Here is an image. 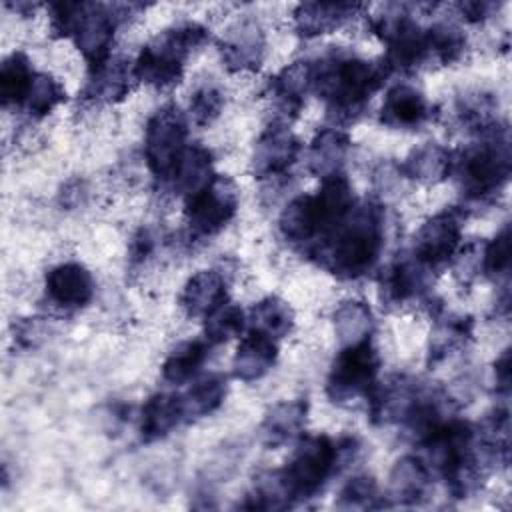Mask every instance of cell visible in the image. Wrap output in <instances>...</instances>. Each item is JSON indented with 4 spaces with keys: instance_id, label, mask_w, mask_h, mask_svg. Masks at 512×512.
I'll return each mask as SVG.
<instances>
[{
    "instance_id": "cell-24",
    "label": "cell",
    "mask_w": 512,
    "mask_h": 512,
    "mask_svg": "<svg viewBox=\"0 0 512 512\" xmlns=\"http://www.w3.org/2000/svg\"><path fill=\"white\" fill-rule=\"evenodd\" d=\"M306 416L308 402L302 398L282 400L274 404L260 424V442L272 450L292 442L302 434L306 426Z\"/></svg>"
},
{
    "instance_id": "cell-3",
    "label": "cell",
    "mask_w": 512,
    "mask_h": 512,
    "mask_svg": "<svg viewBox=\"0 0 512 512\" xmlns=\"http://www.w3.org/2000/svg\"><path fill=\"white\" fill-rule=\"evenodd\" d=\"M418 444L430 470H436L454 498L472 496L486 476L488 464H494L482 448L476 428L464 420L448 418L430 430Z\"/></svg>"
},
{
    "instance_id": "cell-7",
    "label": "cell",
    "mask_w": 512,
    "mask_h": 512,
    "mask_svg": "<svg viewBox=\"0 0 512 512\" xmlns=\"http://www.w3.org/2000/svg\"><path fill=\"white\" fill-rule=\"evenodd\" d=\"M352 440L334 442L326 434H306L298 440L288 464L280 470L290 504L316 496L336 474L338 464Z\"/></svg>"
},
{
    "instance_id": "cell-25",
    "label": "cell",
    "mask_w": 512,
    "mask_h": 512,
    "mask_svg": "<svg viewBox=\"0 0 512 512\" xmlns=\"http://www.w3.org/2000/svg\"><path fill=\"white\" fill-rule=\"evenodd\" d=\"M278 358V346L276 340L250 332L240 340L234 360H232V372L242 382H254L266 376Z\"/></svg>"
},
{
    "instance_id": "cell-42",
    "label": "cell",
    "mask_w": 512,
    "mask_h": 512,
    "mask_svg": "<svg viewBox=\"0 0 512 512\" xmlns=\"http://www.w3.org/2000/svg\"><path fill=\"white\" fill-rule=\"evenodd\" d=\"M224 108V94L214 84H202L194 90L188 104V114L194 124L208 126L212 124Z\"/></svg>"
},
{
    "instance_id": "cell-9",
    "label": "cell",
    "mask_w": 512,
    "mask_h": 512,
    "mask_svg": "<svg viewBox=\"0 0 512 512\" xmlns=\"http://www.w3.org/2000/svg\"><path fill=\"white\" fill-rule=\"evenodd\" d=\"M188 138V120L176 104L160 106L144 128V158L152 176L164 184L170 182Z\"/></svg>"
},
{
    "instance_id": "cell-40",
    "label": "cell",
    "mask_w": 512,
    "mask_h": 512,
    "mask_svg": "<svg viewBox=\"0 0 512 512\" xmlns=\"http://www.w3.org/2000/svg\"><path fill=\"white\" fill-rule=\"evenodd\" d=\"M64 100H66V90L62 88V84L52 74L36 72L22 108L32 118H44Z\"/></svg>"
},
{
    "instance_id": "cell-23",
    "label": "cell",
    "mask_w": 512,
    "mask_h": 512,
    "mask_svg": "<svg viewBox=\"0 0 512 512\" xmlns=\"http://www.w3.org/2000/svg\"><path fill=\"white\" fill-rule=\"evenodd\" d=\"M364 4L358 2H302L294 8V28L304 38H314L340 28L356 16Z\"/></svg>"
},
{
    "instance_id": "cell-31",
    "label": "cell",
    "mask_w": 512,
    "mask_h": 512,
    "mask_svg": "<svg viewBox=\"0 0 512 512\" xmlns=\"http://www.w3.org/2000/svg\"><path fill=\"white\" fill-rule=\"evenodd\" d=\"M474 322L470 316L450 314L436 322L434 330L430 332L428 344V364L436 366L462 350L472 340Z\"/></svg>"
},
{
    "instance_id": "cell-6",
    "label": "cell",
    "mask_w": 512,
    "mask_h": 512,
    "mask_svg": "<svg viewBox=\"0 0 512 512\" xmlns=\"http://www.w3.org/2000/svg\"><path fill=\"white\" fill-rule=\"evenodd\" d=\"M210 40V30L200 22H178L158 32L148 44L142 46L134 60L136 80L166 88L182 78L188 56Z\"/></svg>"
},
{
    "instance_id": "cell-2",
    "label": "cell",
    "mask_w": 512,
    "mask_h": 512,
    "mask_svg": "<svg viewBox=\"0 0 512 512\" xmlns=\"http://www.w3.org/2000/svg\"><path fill=\"white\" fill-rule=\"evenodd\" d=\"M312 90L326 102L328 116L336 122L356 120L374 92L390 76L384 60H366L340 48H332L312 60Z\"/></svg>"
},
{
    "instance_id": "cell-4",
    "label": "cell",
    "mask_w": 512,
    "mask_h": 512,
    "mask_svg": "<svg viewBox=\"0 0 512 512\" xmlns=\"http://www.w3.org/2000/svg\"><path fill=\"white\" fill-rule=\"evenodd\" d=\"M316 194H300L280 212L278 228L286 242L308 252L354 208L352 184L344 172L320 178Z\"/></svg>"
},
{
    "instance_id": "cell-1",
    "label": "cell",
    "mask_w": 512,
    "mask_h": 512,
    "mask_svg": "<svg viewBox=\"0 0 512 512\" xmlns=\"http://www.w3.org/2000/svg\"><path fill=\"white\" fill-rule=\"evenodd\" d=\"M384 208L374 200L354 204L348 216L306 256L340 280H354L374 268L384 246Z\"/></svg>"
},
{
    "instance_id": "cell-44",
    "label": "cell",
    "mask_w": 512,
    "mask_h": 512,
    "mask_svg": "<svg viewBox=\"0 0 512 512\" xmlns=\"http://www.w3.org/2000/svg\"><path fill=\"white\" fill-rule=\"evenodd\" d=\"M154 250V236L148 228H140L130 244V262L140 264L148 258V254Z\"/></svg>"
},
{
    "instance_id": "cell-30",
    "label": "cell",
    "mask_w": 512,
    "mask_h": 512,
    "mask_svg": "<svg viewBox=\"0 0 512 512\" xmlns=\"http://www.w3.org/2000/svg\"><path fill=\"white\" fill-rule=\"evenodd\" d=\"M452 156L454 154L446 146L438 142H424L404 158L400 170L410 180L422 184H436L450 176Z\"/></svg>"
},
{
    "instance_id": "cell-43",
    "label": "cell",
    "mask_w": 512,
    "mask_h": 512,
    "mask_svg": "<svg viewBox=\"0 0 512 512\" xmlns=\"http://www.w3.org/2000/svg\"><path fill=\"white\" fill-rule=\"evenodd\" d=\"M512 254V236L510 226L504 224L502 230L482 246V272L490 278H498L508 272Z\"/></svg>"
},
{
    "instance_id": "cell-5",
    "label": "cell",
    "mask_w": 512,
    "mask_h": 512,
    "mask_svg": "<svg viewBox=\"0 0 512 512\" xmlns=\"http://www.w3.org/2000/svg\"><path fill=\"white\" fill-rule=\"evenodd\" d=\"M478 136L476 142L452 156L450 170V174L456 176L462 194L472 202L488 200L500 192L512 170L508 128L496 124Z\"/></svg>"
},
{
    "instance_id": "cell-20",
    "label": "cell",
    "mask_w": 512,
    "mask_h": 512,
    "mask_svg": "<svg viewBox=\"0 0 512 512\" xmlns=\"http://www.w3.org/2000/svg\"><path fill=\"white\" fill-rule=\"evenodd\" d=\"M314 86L312 60H296L268 80V96L284 118H294Z\"/></svg>"
},
{
    "instance_id": "cell-22",
    "label": "cell",
    "mask_w": 512,
    "mask_h": 512,
    "mask_svg": "<svg viewBox=\"0 0 512 512\" xmlns=\"http://www.w3.org/2000/svg\"><path fill=\"white\" fill-rule=\"evenodd\" d=\"M432 490V470L420 456H402L388 476V498L394 504H422Z\"/></svg>"
},
{
    "instance_id": "cell-26",
    "label": "cell",
    "mask_w": 512,
    "mask_h": 512,
    "mask_svg": "<svg viewBox=\"0 0 512 512\" xmlns=\"http://www.w3.org/2000/svg\"><path fill=\"white\" fill-rule=\"evenodd\" d=\"M226 300V280L216 270H198L180 292V308L190 318H204Z\"/></svg>"
},
{
    "instance_id": "cell-38",
    "label": "cell",
    "mask_w": 512,
    "mask_h": 512,
    "mask_svg": "<svg viewBox=\"0 0 512 512\" xmlns=\"http://www.w3.org/2000/svg\"><path fill=\"white\" fill-rule=\"evenodd\" d=\"M428 58L440 64H452L462 58L466 50L464 32L452 22H436L426 28Z\"/></svg>"
},
{
    "instance_id": "cell-10",
    "label": "cell",
    "mask_w": 512,
    "mask_h": 512,
    "mask_svg": "<svg viewBox=\"0 0 512 512\" xmlns=\"http://www.w3.org/2000/svg\"><path fill=\"white\" fill-rule=\"evenodd\" d=\"M380 364V354L370 340L342 346L328 370V398L334 404H352L358 398H366L376 384Z\"/></svg>"
},
{
    "instance_id": "cell-18",
    "label": "cell",
    "mask_w": 512,
    "mask_h": 512,
    "mask_svg": "<svg viewBox=\"0 0 512 512\" xmlns=\"http://www.w3.org/2000/svg\"><path fill=\"white\" fill-rule=\"evenodd\" d=\"M46 298L62 310L84 308L94 298V278L78 262H62L46 272Z\"/></svg>"
},
{
    "instance_id": "cell-19",
    "label": "cell",
    "mask_w": 512,
    "mask_h": 512,
    "mask_svg": "<svg viewBox=\"0 0 512 512\" xmlns=\"http://www.w3.org/2000/svg\"><path fill=\"white\" fill-rule=\"evenodd\" d=\"M134 64L122 56H110L98 66L88 68V78L82 88V96L92 104H112L128 96L132 88Z\"/></svg>"
},
{
    "instance_id": "cell-16",
    "label": "cell",
    "mask_w": 512,
    "mask_h": 512,
    "mask_svg": "<svg viewBox=\"0 0 512 512\" xmlns=\"http://www.w3.org/2000/svg\"><path fill=\"white\" fill-rule=\"evenodd\" d=\"M222 64L230 72L258 70L266 54V36L256 20H240L218 42Z\"/></svg>"
},
{
    "instance_id": "cell-35",
    "label": "cell",
    "mask_w": 512,
    "mask_h": 512,
    "mask_svg": "<svg viewBox=\"0 0 512 512\" xmlns=\"http://www.w3.org/2000/svg\"><path fill=\"white\" fill-rule=\"evenodd\" d=\"M208 350L210 344L206 342V338H194L176 344L162 364V378L172 386L188 382L198 374V370L206 362Z\"/></svg>"
},
{
    "instance_id": "cell-28",
    "label": "cell",
    "mask_w": 512,
    "mask_h": 512,
    "mask_svg": "<svg viewBox=\"0 0 512 512\" xmlns=\"http://www.w3.org/2000/svg\"><path fill=\"white\" fill-rule=\"evenodd\" d=\"M214 156L212 152L194 142L188 144L172 178H170V186L176 194H182L184 198L196 194L198 190H202L212 178H214Z\"/></svg>"
},
{
    "instance_id": "cell-46",
    "label": "cell",
    "mask_w": 512,
    "mask_h": 512,
    "mask_svg": "<svg viewBox=\"0 0 512 512\" xmlns=\"http://www.w3.org/2000/svg\"><path fill=\"white\" fill-rule=\"evenodd\" d=\"M458 10L464 14L466 20L470 22H484L486 18L492 16L494 10H498V4L494 2H484V0H472V2H460Z\"/></svg>"
},
{
    "instance_id": "cell-14",
    "label": "cell",
    "mask_w": 512,
    "mask_h": 512,
    "mask_svg": "<svg viewBox=\"0 0 512 512\" xmlns=\"http://www.w3.org/2000/svg\"><path fill=\"white\" fill-rule=\"evenodd\" d=\"M302 152L300 138L284 120H274L258 136L252 150V174L260 180L284 176Z\"/></svg>"
},
{
    "instance_id": "cell-12",
    "label": "cell",
    "mask_w": 512,
    "mask_h": 512,
    "mask_svg": "<svg viewBox=\"0 0 512 512\" xmlns=\"http://www.w3.org/2000/svg\"><path fill=\"white\" fill-rule=\"evenodd\" d=\"M134 8L124 4H100V2H80L74 28L70 38L74 40L76 48L82 52L88 68L102 64L108 60L114 32L126 10Z\"/></svg>"
},
{
    "instance_id": "cell-17",
    "label": "cell",
    "mask_w": 512,
    "mask_h": 512,
    "mask_svg": "<svg viewBox=\"0 0 512 512\" xmlns=\"http://www.w3.org/2000/svg\"><path fill=\"white\" fill-rule=\"evenodd\" d=\"M430 268L424 266L412 252L398 254L380 272V296L386 304H406L424 294Z\"/></svg>"
},
{
    "instance_id": "cell-11",
    "label": "cell",
    "mask_w": 512,
    "mask_h": 512,
    "mask_svg": "<svg viewBox=\"0 0 512 512\" xmlns=\"http://www.w3.org/2000/svg\"><path fill=\"white\" fill-rule=\"evenodd\" d=\"M240 192L226 174L214 178L196 194L184 198V218L194 238H210L218 234L236 216Z\"/></svg>"
},
{
    "instance_id": "cell-37",
    "label": "cell",
    "mask_w": 512,
    "mask_h": 512,
    "mask_svg": "<svg viewBox=\"0 0 512 512\" xmlns=\"http://www.w3.org/2000/svg\"><path fill=\"white\" fill-rule=\"evenodd\" d=\"M496 100L488 92H468L458 98L456 102V114L458 120L472 132L482 134L498 124L496 120Z\"/></svg>"
},
{
    "instance_id": "cell-33",
    "label": "cell",
    "mask_w": 512,
    "mask_h": 512,
    "mask_svg": "<svg viewBox=\"0 0 512 512\" xmlns=\"http://www.w3.org/2000/svg\"><path fill=\"white\" fill-rule=\"evenodd\" d=\"M334 332L342 346L370 340L374 332V314L364 300H344L334 310Z\"/></svg>"
},
{
    "instance_id": "cell-29",
    "label": "cell",
    "mask_w": 512,
    "mask_h": 512,
    "mask_svg": "<svg viewBox=\"0 0 512 512\" xmlns=\"http://www.w3.org/2000/svg\"><path fill=\"white\" fill-rule=\"evenodd\" d=\"M350 152V138L344 130L332 126L322 128L310 142L308 148V170L318 176L326 178L330 174L342 172V164Z\"/></svg>"
},
{
    "instance_id": "cell-41",
    "label": "cell",
    "mask_w": 512,
    "mask_h": 512,
    "mask_svg": "<svg viewBox=\"0 0 512 512\" xmlns=\"http://www.w3.org/2000/svg\"><path fill=\"white\" fill-rule=\"evenodd\" d=\"M384 504L386 502L380 496L376 480L366 474L350 478L340 490L336 500V506L344 510H368V508H380Z\"/></svg>"
},
{
    "instance_id": "cell-32",
    "label": "cell",
    "mask_w": 512,
    "mask_h": 512,
    "mask_svg": "<svg viewBox=\"0 0 512 512\" xmlns=\"http://www.w3.org/2000/svg\"><path fill=\"white\" fill-rule=\"evenodd\" d=\"M246 326L250 332L278 340L290 334L294 326V310L286 300L278 296H266L248 310Z\"/></svg>"
},
{
    "instance_id": "cell-21",
    "label": "cell",
    "mask_w": 512,
    "mask_h": 512,
    "mask_svg": "<svg viewBox=\"0 0 512 512\" xmlns=\"http://www.w3.org/2000/svg\"><path fill=\"white\" fill-rule=\"evenodd\" d=\"M430 114L432 108L420 90L408 84H396L386 92L378 120L394 130H414L422 126Z\"/></svg>"
},
{
    "instance_id": "cell-39",
    "label": "cell",
    "mask_w": 512,
    "mask_h": 512,
    "mask_svg": "<svg viewBox=\"0 0 512 512\" xmlns=\"http://www.w3.org/2000/svg\"><path fill=\"white\" fill-rule=\"evenodd\" d=\"M246 326V316L240 306L232 302H222L208 316H204V338L212 344H224L238 336Z\"/></svg>"
},
{
    "instance_id": "cell-45",
    "label": "cell",
    "mask_w": 512,
    "mask_h": 512,
    "mask_svg": "<svg viewBox=\"0 0 512 512\" xmlns=\"http://www.w3.org/2000/svg\"><path fill=\"white\" fill-rule=\"evenodd\" d=\"M494 386L496 394L508 396L510 392V348H506L494 362Z\"/></svg>"
},
{
    "instance_id": "cell-36",
    "label": "cell",
    "mask_w": 512,
    "mask_h": 512,
    "mask_svg": "<svg viewBox=\"0 0 512 512\" xmlns=\"http://www.w3.org/2000/svg\"><path fill=\"white\" fill-rule=\"evenodd\" d=\"M226 392H228L226 376H222V374L202 376L182 396L184 420H196V418H204V416L216 412L222 406Z\"/></svg>"
},
{
    "instance_id": "cell-27",
    "label": "cell",
    "mask_w": 512,
    "mask_h": 512,
    "mask_svg": "<svg viewBox=\"0 0 512 512\" xmlns=\"http://www.w3.org/2000/svg\"><path fill=\"white\" fill-rule=\"evenodd\" d=\"M182 420V396L170 392H156L142 406L140 438L144 442H156L168 436Z\"/></svg>"
},
{
    "instance_id": "cell-13",
    "label": "cell",
    "mask_w": 512,
    "mask_h": 512,
    "mask_svg": "<svg viewBox=\"0 0 512 512\" xmlns=\"http://www.w3.org/2000/svg\"><path fill=\"white\" fill-rule=\"evenodd\" d=\"M466 212L460 208H444L428 218L416 232L412 254L430 270L452 262L462 248V224Z\"/></svg>"
},
{
    "instance_id": "cell-8",
    "label": "cell",
    "mask_w": 512,
    "mask_h": 512,
    "mask_svg": "<svg viewBox=\"0 0 512 512\" xmlns=\"http://www.w3.org/2000/svg\"><path fill=\"white\" fill-rule=\"evenodd\" d=\"M372 32L386 44L384 62L394 70H414L428 58L426 28H422L404 4H386L370 16Z\"/></svg>"
},
{
    "instance_id": "cell-15",
    "label": "cell",
    "mask_w": 512,
    "mask_h": 512,
    "mask_svg": "<svg viewBox=\"0 0 512 512\" xmlns=\"http://www.w3.org/2000/svg\"><path fill=\"white\" fill-rule=\"evenodd\" d=\"M424 386L406 374H394L384 382H376L368 392V414L378 426L402 424Z\"/></svg>"
},
{
    "instance_id": "cell-34",
    "label": "cell",
    "mask_w": 512,
    "mask_h": 512,
    "mask_svg": "<svg viewBox=\"0 0 512 512\" xmlns=\"http://www.w3.org/2000/svg\"><path fill=\"white\" fill-rule=\"evenodd\" d=\"M36 70L32 68L30 58L24 52L8 54L0 64V100L2 106H24V100L30 92Z\"/></svg>"
}]
</instances>
